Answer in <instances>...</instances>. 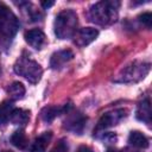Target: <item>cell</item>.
<instances>
[{
  "label": "cell",
  "mask_w": 152,
  "mask_h": 152,
  "mask_svg": "<svg viewBox=\"0 0 152 152\" xmlns=\"http://www.w3.org/2000/svg\"><path fill=\"white\" fill-rule=\"evenodd\" d=\"M118 1H100L93 5L89 10V18L99 25H109L118 18Z\"/></svg>",
  "instance_id": "6da1fadb"
},
{
  "label": "cell",
  "mask_w": 152,
  "mask_h": 152,
  "mask_svg": "<svg viewBox=\"0 0 152 152\" xmlns=\"http://www.w3.org/2000/svg\"><path fill=\"white\" fill-rule=\"evenodd\" d=\"M55 33L59 39H68L75 36L77 28V14L72 10H65L58 13L55 19Z\"/></svg>",
  "instance_id": "7a4b0ae2"
},
{
  "label": "cell",
  "mask_w": 152,
  "mask_h": 152,
  "mask_svg": "<svg viewBox=\"0 0 152 152\" xmlns=\"http://www.w3.org/2000/svg\"><path fill=\"white\" fill-rule=\"evenodd\" d=\"M14 71L18 75L25 77L31 83H37L43 74L42 66L28 56H21L17 59L14 64Z\"/></svg>",
  "instance_id": "3957f363"
},
{
  "label": "cell",
  "mask_w": 152,
  "mask_h": 152,
  "mask_svg": "<svg viewBox=\"0 0 152 152\" xmlns=\"http://www.w3.org/2000/svg\"><path fill=\"white\" fill-rule=\"evenodd\" d=\"M19 28V20L15 14L4 4H0V37L11 40Z\"/></svg>",
  "instance_id": "277c9868"
},
{
  "label": "cell",
  "mask_w": 152,
  "mask_h": 152,
  "mask_svg": "<svg viewBox=\"0 0 152 152\" xmlns=\"http://www.w3.org/2000/svg\"><path fill=\"white\" fill-rule=\"evenodd\" d=\"M126 116V110L125 109H115L113 112H108L106 114H103L101 116V119L97 122L96 126V132L97 131H102L106 128H109L114 125H116L120 120H122Z\"/></svg>",
  "instance_id": "5b68a950"
},
{
  "label": "cell",
  "mask_w": 152,
  "mask_h": 152,
  "mask_svg": "<svg viewBox=\"0 0 152 152\" xmlns=\"http://www.w3.org/2000/svg\"><path fill=\"white\" fill-rule=\"evenodd\" d=\"M70 106L65 108V114H68V118L65 119V128L74 132V133H77V134H81L83 128H84V125H86V118L78 113V112H74L71 113L69 110Z\"/></svg>",
  "instance_id": "8992f818"
},
{
  "label": "cell",
  "mask_w": 152,
  "mask_h": 152,
  "mask_svg": "<svg viewBox=\"0 0 152 152\" xmlns=\"http://www.w3.org/2000/svg\"><path fill=\"white\" fill-rule=\"evenodd\" d=\"M99 36V31L96 28L93 27H84L81 28L77 33H76V44L80 46H84L90 44L91 42H94Z\"/></svg>",
  "instance_id": "52a82bcc"
},
{
  "label": "cell",
  "mask_w": 152,
  "mask_h": 152,
  "mask_svg": "<svg viewBox=\"0 0 152 152\" xmlns=\"http://www.w3.org/2000/svg\"><path fill=\"white\" fill-rule=\"evenodd\" d=\"M25 40L32 48L40 49L45 43V34L39 28H32L25 33Z\"/></svg>",
  "instance_id": "ba28073f"
},
{
  "label": "cell",
  "mask_w": 152,
  "mask_h": 152,
  "mask_svg": "<svg viewBox=\"0 0 152 152\" xmlns=\"http://www.w3.org/2000/svg\"><path fill=\"white\" fill-rule=\"evenodd\" d=\"M72 57H74V53H72L71 50H61V51H57V52H55L51 56L50 66L52 69H59L65 63H68L70 59H72Z\"/></svg>",
  "instance_id": "9c48e42d"
},
{
  "label": "cell",
  "mask_w": 152,
  "mask_h": 152,
  "mask_svg": "<svg viewBox=\"0 0 152 152\" xmlns=\"http://www.w3.org/2000/svg\"><path fill=\"white\" fill-rule=\"evenodd\" d=\"M148 68L150 65L146 64L145 66L144 65H132V66H128L125 72H124V81H137V80H140L142 78L147 71H148Z\"/></svg>",
  "instance_id": "30bf717a"
},
{
  "label": "cell",
  "mask_w": 152,
  "mask_h": 152,
  "mask_svg": "<svg viewBox=\"0 0 152 152\" xmlns=\"http://www.w3.org/2000/svg\"><path fill=\"white\" fill-rule=\"evenodd\" d=\"M51 138H52L51 132H44L43 134H40L32 144L31 152H45L49 142L51 141Z\"/></svg>",
  "instance_id": "8fae6325"
},
{
  "label": "cell",
  "mask_w": 152,
  "mask_h": 152,
  "mask_svg": "<svg viewBox=\"0 0 152 152\" xmlns=\"http://www.w3.org/2000/svg\"><path fill=\"white\" fill-rule=\"evenodd\" d=\"M137 118L140 121H144L145 124L150 125L151 124V103L150 100L146 99L145 101H142L137 109Z\"/></svg>",
  "instance_id": "7c38bea8"
},
{
  "label": "cell",
  "mask_w": 152,
  "mask_h": 152,
  "mask_svg": "<svg viewBox=\"0 0 152 152\" xmlns=\"http://www.w3.org/2000/svg\"><path fill=\"white\" fill-rule=\"evenodd\" d=\"M128 142L131 145H133L134 147H138V148H146V147H148V144H150L147 137L144 135L139 131L131 132V134L128 137Z\"/></svg>",
  "instance_id": "4fadbf2b"
},
{
  "label": "cell",
  "mask_w": 152,
  "mask_h": 152,
  "mask_svg": "<svg viewBox=\"0 0 152 152\" xmlns=\"http://www.w3.org/2000/svg\"><path fill=\"white\" fill-rule=\"evenodd\" d=\"M30 119V112L21 109V108H14L11 115L10 121L14 125H25Z\"/></svg>",
  "instance_id": "5bb4252c"
},
{
  "label": "cell",
  "mask_w": 152,
  "mask_h": 152,
  "mask_svg": "<svg viewBox=\"0 0 152 152\" xmlns=\"http://www.w3.org/2000/svg\"><path fill=\"white\" fill-rule=\"evenodd\" d=\"M65 108H66V107H64V108L53 107V106L45 107V108L40 112V118H42L45 122H50V121H52L56 116H58L59 114H62V113L65 110Z\"/></svg>",
  "instance_id": "9a60e30c"
},
{
  "label": "cell",
  "mask_w": 152,
  "mask_h": 152,
  "mask_svg": "<svg viewBox=\"0 0 152 152\" xmlns=\"http://www.w3.org/2000/svg\"><path fill=\"white\" fill-rule=\"evenodd\" d=\"M11 142H12L15 147H18V148H20V150H25V148L27 147V145H28L26 134L24 133L23 129L15 131V132L12 134V137H11Z\"/></svg>",
  "instance_id": "2e32d148"
},
{
  "label": "cell",
  "mask_w": 152,
  "mask_h": 152,
  "mask_svg": "<svg viewBox=\"0 0 152 152\" xmlns=\"http://www.w3.org/2000/svg\"><path fill=\"white\" fill-rule=\"evenodd\" d=\"M14 109V106L10 101H4L0 104V125H5L10 121L12 112Z\"/></svg>",
  "instance_id": "e0dca14e"
},
{
  "label": "cell",
  "mask_w": 152,
  "mask_h": 152,
  "mask_svg": "<svg viewBox=\"0 0 152 152\" xmlns=\"http://www.w3.org/2000/svg\"><path fill=\"white\" fill-rule=\"evenodd\" d=\"M7 93L12 100H20L25 95V87L20 82H13L8 87Z\"/></svg>",
  "instance_id": "ac0fdd59"
},
{
  "label": "cell",
  "mask_w": 152,
  "mask_h": 152,
  "mask_svg": "<svg viewBox=\"0 0 152 152\" xmlns=\"http://www.w3.org/2000/svg\"><path fill=\"white\" fill-rule=\"evenodd\" d=\"M139 21L142 25H145L147 28H150L151 25H152V14L150 12H145V13L140 14L139 15Z\"/></svg>",
  "instance_id": "d6986e66"
},
{
  "label": "cell",
  "mask_w": 152,
  "mask_h": 152,
  "mask_svg": "<svg viewBox=\"0 0 152 152\" xmlns=\"http://www.w3.org/2000/svg\"><path fill=\"white\" fill-rule=\"evenodd\" d=\"M68 151V145L64 140H61L50 152H66Z\"/></svg>",
  "instance_id": "ffe728a7"
},
{
  "label": "cell",
  "mask_w": 152,
  "mask_h": 152,
  "mask_svg": "<svg viewBox=\"0 0 152 152\" xmlns=\"http://www.w3.org/2000/svg\"><path fill=\"white\" fill-rule=\"evenodd\" d=\"M77 152H93V150L90 147H88V146H80Z\"/></svg>",
  "instance_id": "44dd1931"
},
{
  "label": "cell",
  "mask_w": 152,
  "mask_h": 152,
  "mask_svg": "<svg viewBox=\"0 0 152 152\" xmlns=\"http://www.w3.org/2000/svg\"><path fill=\"white\" fill-rule=\"evenodd\" d=\"M52 5H53V1H48V2H46V1H43V2H42V6H43L44 8H49V7H51Z\"/></svg>",
  "instance_id": "7402d4cb"
},
{
  "label": "cell",
  "mask_w": 152,
  "mask_h": 152,
  "mask_svg": "<svg viewBox=\"0 0 152 152\" xmlns=\"http://www.w3.org/2000/svg\"><path fill=\"white\" fill-rule=\"evenodd\" d=\"M107 152H121L120 150H116V148H108Z\"/></svg>",
  "instance_id": "603a6c76"
},
{
  "label": "cell",
  "mask_w": 152,
  "mask_h": 152,
  "mask_svg": "<svg viewBox=\"0 0 152 152\" xmlns=\"http://www.w3.org/2000/svg\"><path fill=\"white\" fill-rule=\"evenodd\" d=\"M2 152H11V151H2Z\"/></svg>",
  "instance_id": "cb8c5ba5"
}]
</instances>
